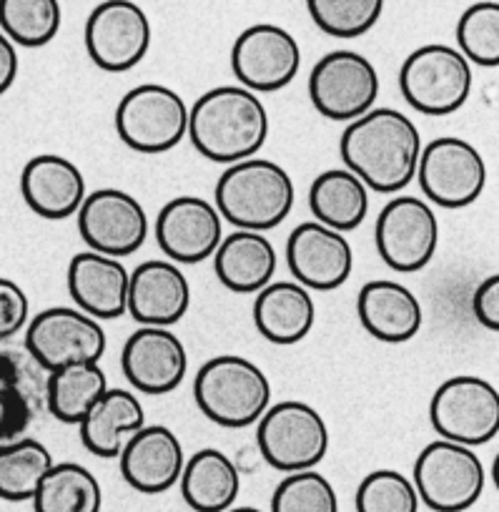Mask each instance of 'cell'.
I'll list each match as a JSON object with an SVG mask.
<instances>
[{"mask_svg": "<svg viewBox=\"0 0 499 512\" xmlns=\"http://www.w3.org/2000/svg\"><path fill=\"white\" fill-rule=\"evenodd\" d=\"M422 134L412 118L397 108H372L349 121L339 141V154L367 189L399 194L417 176Z\"/></svg>", "mask_w": 499, "mask_h": 512, "instance_id": "6da1fadb", "label": "cell"}, {"mask_svg": "<svg viewBox=\"0 0 499 512\" xmlns=\"http://www.w3.org/2000/svg\"><path fill=\"white\" fill-rule=\"evenodd\" d=\"M186 136L204 159L226 166L239 164L264 149L269 111L244 86L211 88L189 108Z\"/></svg>", "mask_w": 499, "mask_h": 512, "instance_id": "7a4b0ae2", "label": "cell"}, {"mask_svg": "<svg viewBox=\"0 0 499 512\" xmlns=\"http://www.w3.org/2000/svg\"><path fill=\"white\" fill-rule=\"evenodd\" d=\"M216 211L241 231L276 229L294 209V179L269 159H246L226 166L216 184Z\"/></svg>", "mask_w": 499, "mask_h": 512, "instance_id": "3957f363", "label": "cell"}, {"mask_svg": "<svg viewBox=\"0 0 499 512\" xmlns=\"http://www.w3.org/2000/svg\"><path fill=\"white\" fill-rule=\"evenodd\" d=\"M194 400L201 415L226 430L261 420L271 405V382L264 369L239 354H219L199 369Z\"/></svg>", "mask_w": 499, "mask_h": 512, "instance_id": "277c9868", "label": "cell"}, {"mask_svg": "<svg viewBox=\"0 0 499 512\" xmlns=\"http://www.w3.org/2000/svg\"><path fill=\"white\" fill-rule=\"evenodd\" d=\"M113 123L118 139L128 149L138 154H166L186 139L189 106L174 88L143 83L118 101Z\"/></svg>", "mask_w": 499, "mask_h": 512, "instance_id": "5b68a950", "label": "cell"}, {"mask_svg": "<svg viewBox=\"0 0 499 512\" xmlns=\"http://www.w3.org/2000/svg\"><path fill=\"white\" fill-rule=\"evenodd\" d=\"M399 91L414 111L424 116H449L472 93V66L444 43H427L407 56L399 68Z\"/></svg>", "mask_w": 499, "mask_h": 512, "instance_id": "8992f818", "label": "cell"}, {"mask_svg": "<svg viewBox=\"0 0 499 512\" xmlns=\"http://www.w3.org/2000/svg\"><path fill=\"white\" fill-rule=\"evenodd\" d=\"M256 445L274 470L286 475L314 470L329 452V427L306 402H276L256 422Z\"/></svg>", "mask_w": 499, "mask_h": 512, "instance_id": "52a82bcc", "label": "cell"}, {"mask_svg": "<svg viewBox=\"0 0 499 512\" xmlns=\"http://www.w3.org/2000/svg\"><path fill=\"white\" fill-rule=\"evenodd\" d=\"M487 472L472 447L434 440L414 462L412 485L434 512H464L482 497Z\"/></svg>", "mask_w": 499, "mask_h": 512, "instance_id": "ba28073f", "label": "cell"}, {"mask_svg": "<svg viewBox=\"0 0 499 512\" xmlns=\"http://www.w3.org/2000/svg\"><path fill=\"white\" fill-rule=\"evenodd\" d=\"M429 420L442 440L454 445H487L499 432V392L482 377H452L439 384Z\"/></svg>", "mask_w": 499, "mask_h": 512, "instance_id": "9c48e42d", "label": "cell"}, {"mask_svg": "<svg viewBox=\"0 0 499 512\" xmlns=\"http://www.w3.org/2000/svg\"><path fill=\"white\" fill-rule=\"evenodd\" d=\"M26 352L43 372L76 362H101L106 329L76 307H51L26 324Z\"/></svg>", "mask_w": 499, "mask_h": 512, "instance_id": "30bf717a", "label": "cell"}, {"mask_svg": "<svg viewBox=\"0 0 499 512\" xmlns=\"http://www.w3.org/2000/svg\"><path fill=\"white\" fill-rule=\"evenodd\" d=\"M379 96V73L357 51H331L309 73V98L329 121H354L372 111Z\"/></svg>", "mask_w": 499, "mask_h": 512, "instance_id": "8fae6325", "label": "cell"}, {"mask_svg": "<svg viewBox=\"0 0 499 512\" xmlns=\"http://www.w3.org/2000/svg\"><path fill=\"white\" fill-rule=\"evenodd\" d=\"M374 244L382 262L394 272H422L434 259L439 244L437 214L417 196H394L379 211Z\"/></svg>", "mask_w": 499, "mask_h": 512, "instance_id": "7c38bea8", "label": "cell"}, {"mask_svg": "<svg viewBox=\"0 0 499 512\" xmlns=\"http://www.w3.org/2000/svg\"><path fill=\"white\" fill-rule=\"evenodd\" d=\"M414 179H419L432 204L442 209H464L482 196L487 164L469 141L442 136L422 146Z\"/></svg>", "mask_w": 499, "mask_h": 512, "instance_id": "4fadbf2b", "label": "cell"}, {"mask_svg": "<svg viewBox=\"0 0 499 512\" xmlns=\"http://www.w3.org/2000/svg\"><path fill=\"white\" fill-rule=\"evenodd\" d=\"M83 41L101 71L126 73L148 56L151 21L133 0H103L88 16Z\"/></svg>", "mask_w": 499, "mask_h": 512, "instance_id": "5bb4252c", "label": "cell"}, {"mask_svg": "<svg viewBox=\"0 0 499 512\" xmlns=\"http://www.w3.org/2000/svg\"><path fill=\"white\" fill-rule=\"evenodd\" d=\"M78 234L98 254L126 259L148 239V216L136 196L123 189H98L83 199L76 214Z\"/></svg>", "mask_w": 499, "mask_h": 512, "instance_id": "9a60e30c", "label": "cell"}, {"mask_svg": "<svg viewBox=\"0 0 499 512\" xmlns=\"http://www.w3.org/2000/svg\"><path fill=\"white\" fill-rule=\"evenodd\" d=\"M301 68L299 41L286 28L256 23L239 33L231 48V71L251 93H276Z\"/></svg>", "mask_w": 499, "mask_h": 512, "instance_id": "2e32d148", "label": "cell"}, {"mask_svg": "<svg viewBox=\"0 0 499 512\" xmlns=\"http://www.w3.org/2000/svg\"><path fill=\"white\" fill-rule=\"evenodd\" d=\"M286 267L304 289L334 292L352 277V244L339 231L304 221L286 239Z\"/></svg>", "mask_w": 499, "mask_h": 512, "instance_id": "e0dca14e", "label": "cell"}, {"mask_svg": "<svg viewBox=\"0 0 499 512\" xmlns=\"http://www.w3.org/2000/svg\"><path fill=\"white\" fill-rule=\"evenodd\" d=\"M224 239V219L201 196H176L156 216V241L174 264H201Z\"/></svg>", "mask_w": 499, "mask_h": 512, "instance_id": "ac0fdd59", "label": "cell"}, {"mask_svg": "<svg viewBox=\"0 0 499 512\" xmlns=\"http://www.w3.org/2000/svg\"><path fill=\"white\" fill-rule=\"evenodd\" d=\"M121 367L133 390L143 395H169L184 384L189 352L171 329L141 327L123 344Z\"/></svg>", "mask_w": 499, "mask_h": 512, "instance_id": "d6986e66", "label": "cell"}, {"mask_svg": "<svg viewBox=\"0 0 499 512\" xmlns=\"http://www.w3.org/2000/svg\"><path fill=\"white\" fill-rule=\"evenodd\" d=\"M191 307V284L179 264L148 259L128 274L126 312L141 327H163L181 322Z\"/></svg>", "mask_w": 499, "mask_h": 512, "instance_id": "ffe728a7", "label": "cell"}, {"mask_svg": "<svg viewBox=\"0 0 499 512\" xmlns=\"http://www.w3.org/2000/svg\"><path fill=\"white\" fill-rule=\"evenodd\" d=\"M46 377L26 347L0 342V445L26 437L46 407Z\"/></svg>", "mask_w": 499, "mask_h": 512, "instance_id": "44dd1931", "label": "cell"}, {"mask_svg": "<svg viewBox=\"0 0 499 512\" xmlns=\"http://www.w3.org/2000/svg\"><path fill=\"white\" fill-rule=\"evenodd\" d=\"M121 475L143 495H161L179 485L186 455L179 437L163 425H146L128 437L118 455Z\"/></svg>", "mask_w": 499, "mask_h": 512, "instance_id": "7402d4cb", "label": "cell"}, {"mask_svg": "<svg viewBox=\"0 0 499 512\" xmlns=\"http://www.w3.org/2000/svg\"><path fill=\"white\" fill-rule=\"evenodd\" d=\"M21 196L28 209L48 221L78 214L88 196L86 176L71 159L58 154L33 156L21 174Z\"/></svg>", "mask_w": 499, "mask_h": 512, "instance_id": "603a6c76", "label": "cell"}, {"mask_svg": "<svg viewBox=\"0 0 499 512\" xmlns=\"http://www.w3.org/2000/svg\"><path fill=\"white\" fill-rule=\"evenodd\" d=\"M128 269L121 259L81 251L68 264V294L76 302V309L93 319H118L126 314L128 299Z\"/></svg>", "mask_w": 499, "mask_h": 512, "instance_id": "cb8c5ba5", "label": "cell"}, {"mask_svg": "<svg viewBox=\"0 0 499 512\" xmlns=\"http://www.w3.org/2000/svg\"><path fill=\"white\" fill-rule=\"evenodd\" d=\"M357 314L367 334L384 344H404L422 329L424 312L412 289L392 279H374L359 289Z\"/></svg>", "mask_w": 499, "mask_h": 512, "instance_id": "d4e9b609", "label": "cell"}, {"mask_svg": "<svg viewBox=\"0 0 499 512\" xmlns=\"http://www.w3.org/2000/svg\"><path fill=\"white\" fill-rule=\"evenodd\" d=\"M316 322V304L309 289L296 282H271L256 294L254 324L261 337L279 347L299 344Z\"/></svg>", "mask_w": 499, "mask_h": 512, "instance_id": "484cf974", "label": "cell"}, {"mask_svg": "<svg viewBox=\"0 0 499 512\" xmlns=\"http://www.w3.org/2000/svg\"><path fill=\"white\" fill-rule=\"evenodd\" d=\"M276 249L259 231H231L214 251V272L236 294H259L276 274Z\"/></svg>", "mask_w": 499, "mask_h": 512, "instance_id": "4316f807", "label": "cell"}, {"mask_svg": "<svg viewBox=\"0 0 499 512\" xmlns=\"http://www.w3.org/2000/svg\"><path fill=\"white\" fill-rule=\"evenodd\" d=\"M141 427H146V410L141 400L133 392L108 387L83 417L78 430H81L83 447L91 455L116 460L128 437L136 435Z\"/></svg>", "mask_w": 499, "mask_h": 512, "instance_id": "83f0119b", "label": "cell"}, {"mask_svg": "<svg viewBox=\"0 0 499 512\" xmlns=\"http://www.w3.org/2000/svg\"><path fill=\"white\" fill-rule=\"evenodd\" d=\"M179 485L194 512H226L239 497L241 475L226 452L206 447L186 460Z\"/></svg>", "mask_w": 499, "mask_h": 512, "instance_id": "f1b7e54d", "label": "cell"}, {"mask_svg": "<svg viewBox=\"0 0 499 512\" xmlns=\"http://www.w3.org/2000/svg\"><path fill=\"white\" fill-rule=\"evenodd\" d=\"M309 209L316 224L339 234L359 229L369 214V189L347 169H329L309 189Z\"/></svg>", "mask_w": 499, "mask_h": 512, "instance_id": "f546056e", "label": "cell"}, {"mask_svg": "<svg viewBox=\"0 0 499 512\" xmlns=\"http://www.w3.org/2000/svg\"><path fill=\"white\" fill-rule=\"evenodd\" d=\"M108 390L106 372L98 362H76L48 372L46 410L63 425H81L98 397Z\"/></svg>", "mask_w": 499, "mask_h": 512, "instance_id": "4dcf8cb0", "label": "cell"}, {"mask_svg": "<svg viewBox=\"0 0 499 512\" xmlns=\"http://www.w3.org/2000/svg\"><path fill=\"white\" fill-rule=\"evenodd\" d=\"M101 507V482L78 462H53L33 495L36 512H101Z\"/></svg>", "mask_w": 499, "mask_h": 512, "instance_id": "1f68e13d", "label": "cell"}, {"mask_svg": "<svg viewBox=\"0 0 499 512\" xmlns=\"http://www.w3.org/2000/svg\"><path fill=\"white\" fill-rule=\"evenodd\" d=\"M53 467V455L43 442L21 437L0 445V500H33L38 485Z\"/></svg>", "mask_w": 499, "mask_h": 512, "instance_id": "d6a6232c", "label": "cell"}, {"mask_svg": "<svg viewBox=\"0 0 499 512\" xmlns=\"http://www.w3.org/2000/svg\"><path fill=\"white\" fill-rule=\"evenodd\" d=\"M61 23L58 0H0V33L13 46H48L61 31Z\"/></svg>", "mask_w": 499, "mask_h": 512, "instance_id": "836d02e7", "label": "cell"}, {"mask_svg": "<svg viewBox=\"0 0 499 512\" xmlns=\"http://www.w3.org/2000/svg\"><path fill=\"white\" fill-rule=\"evenodd\" d=\"M457 51L467 58L469 66H499V3L479 0L459 16Z\"/></svg>", "mask_w": 499, "mask_h": 512, "instance_id": "e575fe53", "label": "cell"}, {"mask_svg": "<svg viewBox=\"0 0 499 512\" xmlns=\"http://www.w3.org/2000/svg\"><path fill=\"white\" fill-rule=\"evenodd\" d=\"M387 0H306V11L319 31L331 38H359L382 18Z\"/></svg>", "mask_w": 499, "mask_h": 512, "instance_id": "d590c367", "label": "cell"}, {"mask_svg": "<svg viewBox=\"0 0 499 512\" xmlns=\"http://www.w3.org/2000/svg\"><path fill=\"white\" fill-rule=\"evenodd\" d=\"M271 512H339V497L321 472H291L276 485Z\"/></svg>", "mask_w": 499, "mask_h": 512, "instance_id": "8d00e7d4", "label": "cell"}, {"mask_svg": "<svg viewBox=\"0 0 499 512\" xmlns=\"http://www.w3.org/2000/svg\"><path fill=\"white\" fill-rule=\"evenodd\" d=\"M354 505L357 512H419V497L407 475L374 470L359 482Z\"/></svg>", "mask_w": 499, "mask_h": 512, "instance_id": "74e56055", "label": "cell"}, {"mask_svg": "<svg viewBox=\"0 0 499 512\" xmlns=\"http://www.w3.org/2000/svg\"><path fill=\"white\" fill-rule=\"evenodd\" d=\"M31 322L28 294L13 279L0 277V342H8Z\"/></svg>", "mask_w": 499, "mask_h": 512, "instance_id": "f35d334b", "label": "cell"}, {"mask_svg": "<svg viewBox=\"0 0 499 512\" xmlns=\"http://www.w3.org/2000/svg\"><path fill=\"white\" fill-rule=\"evenodd\" d=\"M472 312L484 329L497 332L499 329V277L497 274L487 277L477 289H474Z\"/></svg>", "mask_w": 499, "mask_h": 512, "instance_id": "ab89813d", "label": "cell"}, {"mask_svg": "<svg viewBox=\"0 0 499 512\" xmlns=\"http://www.w3.org/2000/svg\"><path fill=\"white\" fill-rule=\"evenodd\" d=\"M18 48L0 33V96L11 91L18 78Z\"/></svg>", "mask_w": 499, "mask_h": 512, "instance_id": "60d3db41", "label": "cell"}, {"mask_svg": "<svg viewBox=\"0 0 499 512\" xmlns=\"http://www.w3.org/2000/svg\"><path fill=\"white\" fill-rule=\"evenodd\" d=\"M226 512H264V510H259V507L246 505V507H231V510H226Z\"/></svg>", "mask_w": 499, "mask_h": 512, "instance_id": "b9f144b4", "label": "cell"}]
</instances>
